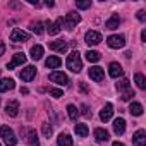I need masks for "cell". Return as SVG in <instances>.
I'll list each match as a JSON object with an SVG mask.
<instances>
[{"mask_svg":"<svg viewBox=\"0 0 146 146\" xmlns=\"http://www.w3.org/2000/svg\"><path fill=\"white\" fill-rule=\"evenodd\" d=\"M31 31L35 35H41L43 33V24L41 23H31Z\"/></svg>","mask_w":146,"mask_h":146,"instance_id":"obj_31","label":"cell"},{"mask_svg":"<svg viewBox=\"0 0 146 146\" xmlns=\"http://www.w3.org/2000/svg\"><path fill=\"white\" fill-rule=\"evenodd\" d=\"M67 113H69V119H70V120H78L79 112H78V108H76L74 105H67Z\"/></svg>","mask_w":146,"mask_h":146,"instance_id":"obj_28","label":"cell"},{"mask_svg":"<svg viewBox=\"0 0 146 146\" xmlns=\"http://www.w3.org/2000/svg\"><path fill=\"white\" fill-rule=\"evenodd\" d=\"M84 41H86L90 46H95V45H98V43L102 41V35H100L98 31H88V33L84 35Z\"/></svg>","mask_w":146,"mask_h":146,"instance_id":"obj_9","label":"cell"},{"mask_svg":"<svg viewBox=\"0 0 146 146\" xmlns=\"http://www.w3.org/2000/svg\"><path fill=\"white\" fill-rule=\"evenodd\" d=\"M28 93H29L28 88H21V95H28Z\"/></svg>","mask_w":146,"mask_h":146,"instance_id":"obj_42","label":"cell"},{"mask_svg":"<svg viewBox=\"0 0 146 146\" xmlns=\"http://www.w3.org/2000/svg\"><path fill=\"white\" fill-rule=\"evenodd\" d=\"M5 112H7V115H11V117H17V113H19V102H17V100H11V102L5 105Z\"/></svg>","mask_w":146,"mask_h":146,"instance_id":"obj_11","label":"cell"},{"mask_svg":"<svg viewBox=\"0 0 146 146\" xmlns=\"http://www.w3.org/2000/svg\"><path fill=\"white\" fill-rule=\"evenodd\" d=\"M95 139H96L98 143H107V141L110 139V136H108V132H107L105 129L98 127V129H95Z\"/></svg>","mask_w":146,"mask_h":146,"instance_id":"obj_18","label":"cell"},{"mask_svg":"<svg viewBox=\"0 0 146 146\" xmlns=\"http://www.w3.org/2000/svg\"><path fill=\"white\" fill-rule=\"evenodd\" d=\"M28 143H29V146H40V141H38V136H36V131H33V129H28Z\"/></svg>","mask_w":146,"mask_h":146,"instance_id":"obj_25","label":"cell"},{"mask_svg":"<svg viewBox=\"0 0 146 146\" xmlns=\"http://www.w3.org/2000/svg\"><path fill=\"white\" fill-rule=\"evenodd\" d=\"M45 64H46L48 69H58L60 64H62V60H60L58 57H55V55H50V57L45 60Z\"/></svg>","mask_w":146,"mask_h":146,"instance_id":"obj_20","label":"cell"},{"mask_svg":"<svg viewBox=\"0 0 146 146\" xmlns=\"http://www.w3.org/2000/svg\"><path fill=\"white\" fill-rule=\"evenodd\" d=\"M79 88H81V91H83V93H88V86H86L84 83H81V86H79Z\"/></svg>","mask_w":146,"mask_h":146,"instance_id":"obj_39","label":"cell"},{"mask_svg":"<svg viewBox=\"0 0 146 146\" xmlns=\"http://www.w3.org/2000/svg\"><path fill=\"white\" fill-rule=\"evenodd\" d=\"M119 24H120V17H119L117 14H113V16L105 23V28H107V29H117Z\"/></svg>","mask_w":146,"mask_h":146,"instance_id":"obj_22","label":"cell"},{"mask_svg":"<svg viewBox=\"0 0 146 146\" xmlns=\"http://www.w3.org/2000/svg\"><path fill=\"white\" fill-rule=\"evenodd\" d=\"M50 95H52L53 98H60V96H62L64 93H62V90H57V88H52V90H50Z\"/></svg>","mask_w":146,"mask_h":146,"instance_id":"obj_34","label":"cell"},{"mask_svg":"<svg viewBox=\"0 0 146 146\" xmlns=\"http://www.w3.org/2000/svg\"><path fill=\"white\" fill-rule=\"evenodd\" d=\"M65 64H67V69H70L72 72H81V69H83V60H81L79 52L74 50V52H72V53L67 57Z\"/></svg>","mask_w":146,"mask_h":146,"instance_id":"obj_1","label":"cell"},{"mask_svg":"<svg viewBox=\"0 0 146 146\" xmlns=\"http://www.w3.org/2000/svg\"><path fill=\"white\" fill-rule=\"evenodd\" d=\"M132 143H134L136 146H146V132H144L143 129L136 131L134 136H132Z\"/></svg>","mask_w":146,"mask_h":146,"instance_id":"obj_12","label":"cell"},{"mask_svg":"<svg viewBox=\"0 0 146 146\" xmlns=\"http://www.w3.org/2000/svg\"><path fill=\"white\" fill-rule=\"evenodd\" d=\"M57 144L58 146H72V137L69 136V134H60L58 137H57Z\"/></svg>","mask_w":146,"mask_h":146,"instance_id":"obj_23","label":"cell"},{"mask_svg":"<svg viewBox=\"0 0 146 146\" xmlns=\"http://www.w3.org/2000/svg\"><path fill=\"white\" fill-rule=\"evenodd\" d=\"M74 131H76V134H78L79 137H86L88 132H90V129H88L86 124H76V125H74Z\"/></svg>","mask_w":146,"mask_h":146,"instance_id":"obj_24","label":"cell"},{"mask_svg":"<svg viewBox=\"0 0 146 146\" xmlns=\"http://www.w3.org/2000/svg\"><path fill=\"white\" fill-rule=\"evenodd\" d=\"M50 50H55L58 53H65L67 52V43L64 40H57V41H52L50 43Z\"/></svg>","mask_w":146,"mask_h":146,"instance_id":"obj_15","label":"cell"},{"mask_svg":"<svg viewBox=\"0 0 146 146\" xmlns=\"http://www.w3.org/2000/svg\"><path fill=\"white\" fill-rule=\"evenodd\" d=\"M45 5H46V7H53V5H55V4H53V2H52V0H46V2H45Z\"/></svg>","mask_w":146,"mask_h":146,"instance_id":"obj_41","label":"cell"},{"mask_svg":"<svg viewBox=\"0 0 146 146\" xmlns=\"http://www.w3.org/2000/svg\"><path fill=\"white\" fill-rule=\"evenodd\" d=\"M113 131H115V134H119V136L125 132V120H124L122 117H119V119L113 120Z\"/></svg>","mask_w":146,"mask_h":146,"instance_id":"obj_17","label":"cell"},{"mask_svg":"<svg viewBox=\"0 0 146 146\" xmlns=\"http://www.w3.org/2000/svg\"><path fill=\"white\" fill-rule=\"evenodd\" d=\"M137 19H139V21H146V14H144V11H139V12H137Z\"/></svg>","mask_w":146,"mask_h":146,"instance_id":"obj_37","label":"cell"},{"mask_svg":"<svg viewBox=\"0 0 146 146\" xmlns=\"http://www.w3.org/2000/svg\"><path fill=\"white\" fill-rule=\"evenodd\" d=\"M81 108H83V112H81L83 115H86V117H90V115H91V113H90V108H88V105H83Z\"/></svg>","mask_w":146,"mask_h":146,"instance_id":"obj_36","label":"cell"},{"mask_svg":"<svg viewBox=\"0 0 146 146\" xmlns=\"http://www.w3.org/2000/svg\"><path fill=\"white\" fill-rule=\"evenodd\" d=\"M86 58H88L90 62H98V60L102 58V55H100L98 52H95V50H88V52H86Z\"/></svg>","mask_w":146,"mask_h":146,"instance_id":"obj_29","label":"cell"},{"mask_svg":"<svg viewBox=\"0 0 146 146\" xmlns=\"http://www.w3.org/2000/svg\"><path fill=\"white\" fill-rule=\"evenodd\" d=\"M35 76H36V67H35V65H28V67H24V69L19 72V78H21L23 81H26V83H29Z\"/></svg>","mask_w":146,"mask_h":146,"instance_id":"obj_8","label":"cell"},{"mask_svg":"<svg viewBox=\"0 0 146 146\" xmlns=\"http://www.w3.org/2000/svg\"><path fill=\"white\" fill-rule=\"evenodd\" d=\"M112 113H113V107H112V103H107V105L102 108V112H100V119H102L103 122H107V120L112 119Z\"/></svg>","mask_w":146,"mask_h":146,"instance_id":"obj_16","label":"cell"},{"mask_svg":"<svg viewBox=\"0 0 146 146\" xmlns=\"http://www.w3.org/2000/svg\"><path fill=\"white\" fill-rule=\"evenodd\" d=\"M79 21H81V16H79L78 12H69V14L65 16V19H64V24H65V28H67L69 31H72Z\"/></svg>","mask_w":146,"mask_h":146,"instance_id":"obj_4","label":"cell"},{"mask_svg":"<svg viewBox=\"0 0 146 146\" xmlns=\"http://www.w3.org/2000/svg\"><path fill=\"white\" fill-rule=\"evenodd\" d=\"M88 74H90V78H91L93 81H96V83H102V81H103V78H105L103 69H102V67H98V65L91 67V69L88 70Z\"/></svg>","mask_w":146,"mask_h":146,"instance_id":"obj_10","label":"cell"},{"mask_svg":"<svg viewBox=\"0 0 146 146\" xmlns=\"http://www.w3.org/2000/svg\"><path fill=\"white\" fill-rule=\"evenodd\" d=\"M134 81H136L139 90H146V79H144V76L141 74V72H137V74L134 76Z\"/></svg>","mask_w":146,"mask_h":146,"instance_id":"obj_27","label":"cell"},{"mask_svg":"<svg viewBox=\"0 0 146 146\" xmlns=\"http://www.w3.org/2000/svg\"><path fill=\"white\" fill-rule=\"evenodd\" d=\"M117 90L119 91H127L129 90V79H122L120 83H117Z\"/></svg>","mask_w":146,"mask_h":146,"instance_id":"obj_32","label":"cell"},{"mask_svg":"<svg viewBox=\"0 0 146 146\" xmlns=\"http://www.w3.org/2000/svg\"><path fill=\"white\" fill-rule=\"evenodd\" d=\"M76 7L78 9H90L91 7V2H76Z\"/></svg>","mask_w":146,"mask_h":146,"instance_id":"obj_35","label":"cell"},{"mask_svg":"<svg viewBox=\"0 0 146 146\" xmlns=\"http://www.w3.org/2000/svg\"><path fill=\"white\" fill-rule=\"evenodd\" d=\"M46 31H48V35H52V36H55V35H58L60 31H62V28H64V17H58L55 23H46Z\"/></svg>","mask_w":146,"mask_h":146,"instance_id":"obj_6","label":"cell"},{"mask_svg":"<svg viewBox=\"0 0 146 146\" xmlns=\"http://www.w3.org/2000/svg\"><path fill=\"white\" fill-rule=\"evenodd\" d=\"M41 131H43V136H45V137H48V139H50V136L53 134V127H52L50 124H46V122L43 124V127H41Z\"/></svg>","mask_w":146,"mask_h":146,"instance_id":"obj_30","label":"cell"},{"mask_svg":"<svg viewBox=\"0 0 146 146\" xmlns=\"http://www.w3.org/2000/svg\"><path fill=\"white\" fill-rule=\"evenodd\" d=\"M0 137L4 139L5 146H16V143H17V137L9 125H0Z\"/></svg>","mask_w":146,"mask_h":146,"instance_id":"obj_2","label":"cell"},{"mask_svg":"<svg viewBox=\"0 0 146 146\" xmlns=\"http://www.w3.org/2000/svg\"><path fill=\"white\" fill-rule=\"evenodd\" d=\"M4 52H5V43H4V41H0V57L4 55Z\"/></svg>","mask_w":146,"mask_h":146,"instance_id":"obj_38","label":"cell"},{"mask_svg":"<svg viewBox=\"0 0 146 146\" xmlns=\"http://www.w3.org/2000/svg\"><path fill=\"white\" fill-rule=\"evenodd\" d=\"M112 146H124V144H122V143H119V141H115V143H113Z\"/></svg>","mask_w":146,"mask_h":146,"instance_id":"obj_43","label":"cell"},{"mask_svg":"<svg viewBox=\"0 0 146 146\" xmlns=\"http://www.w3.org/2000/svg\"><path fill=\"white\" fill-rule=\"evenodd\" d=\"M29 40V35L26 33V31H23V29H19V28H14L12 29V33H11V41H16V43H24V41H28Z\"/></svg>","mask_w":146,"mask_h":146,"instance_id":"obj_7","label":"cell"},{"mask_svg":"<svg viewBox=\"0 0 146 146\" xmlns=\"http://www.w3.org/2000/svg\"><path fill=\"white\" fill-rule=\"evenodd\" d=\"M129 112H131V115H134V117H139V115H143V105L141 103H131V107H129Z\"/></svg>","mask_w":146,"mask_h":146,"instance_id":"obj_26","label":"cell"},{"mask_svg":"<svg viewBox=\"0 0 146 146\" xmlns=\"http://www.w3.org/2000/svg\"><path fill=\"white\" fill-rule=\"evenodd\" d=\"M48 79H50L52 83H55V84H60V86L69 84V78L64 74V72H60V70H53V72H50Z\"/></svg>","mask_w":146,"mask_h":146,"instance_id":"obj_3","label":"cell"},{"mask_svg":"<svg viewBox=\"0 0 146 146\" xmlns=\"http://www.w3.org/2000/svg\"><path fill=\"white\" fill-rule=\"evenodd\" d=\"M29 55H31L33 60H40V58L43 57V46H41V45H35V46H31Z\"/></svg>","mask_w":146,"mask_h":146,"instance_id":"obj_19","label":"cell"},{"mask_svg":"<svg viewBox=\"0 0 146 146\" xmlns=\"http://www.w3.org/2000/svg\"><path fill=\"white\" fill-rule=\"evenodd\" d=\"M26 62V55L24 53H16L14 57H12V60L7 64V69H14V67H17V65H21V64H24Z\"/></svg>","mask_w":146,"mask_h":146,"instance_id":"obj_14","label":"cell"},{"mask_svg":"<svg viewBox=\"0 0 146 146\" xmlns=\"http://www.w3.org/2000/svg\"><path fill=\"white\" fill-rule=\"evenodd\" d=\"M108 74H110V78H119V76H122V74H124V69H122V65H120V64L112 62V64L108 65Z\"/></svg>","mask_w":146,"mask_h":146,"instance_id":"obj_13","label":"cell"},{"mask_svg":"<svg viewBox=\"0 0 146 146\" xmlns=\"http://www.w3.org/2000/svg\"><path fill=\"white\" fill-rule=\"evenodd\" d=\"M132 96H136V95H134V91H132V90L129 88L127 91H124V95H122V100H124V102H129V100H131Z\"/></svg>","mask_w":146,"mask_h":146,"instance_id":"obj_33","label":"cell"},{"mask_svg":"<svg viewBox=\"0 0 146 146\" xmlns=\"http://www.w3.org/2000/svg\"><path fill=\"white\" fill-rule=\"evenodd\" d=\"M14 86H16L14 79H0V93L9 91V90H14Z\"/></svg>","mask_w":146,"mask_h":146,"instance_id":"obj_21","label":"cell"},{"mask_svg":"<svg viewBox=\"0 0 146 146\" xmlns=\"http://www.w3.org/2000/svg\"><path fill=\"white\" fill-rule=\"evenodd\" d=\"M141 41H146V29L141 31Z\"/></svg>","mask_w":146,"mask_h":146,"instance_id":"obj_40","label":"cell"},{"mask_svg":"<svg viewBox=\"0 0 146 146\" xmlns=\"http://www.w3.org/2000/svg\"><path fill=\"white\" fill-rule=\"evenodd\" d=\"M107 45L110 48H122L125 45V38L122 35H112V36L107 38Z\"/></svg>","mask_w":146,"mask_h":146,"instance_id":"obj_5","label":"cell"}]
</instances>
